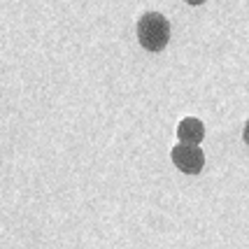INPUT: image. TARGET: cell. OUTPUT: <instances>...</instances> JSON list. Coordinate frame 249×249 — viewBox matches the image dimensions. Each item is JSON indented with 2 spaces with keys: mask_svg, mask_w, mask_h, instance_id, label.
<instances>
[{
  "mask_svg": "<svg viewBox=\"0 0 249 249\" xmlns=\"http://www.w3.org/2000/svg\"><path fill=\"white\" fill-rule=\"evenodd\" d=\"M138 40L147 52H163L170 42V23L161 12H147L138 21Z\"/></svg>",
  "mask_w": 249,
  "mask_h": 249,
  "instance_id": "6da1fadb",
  "label": "cell"
},
{
  "mask_svg": "<svg viewBox=\"0 0 249 249\" xmlns=\"http://www.w3.org/2000/svg\"><path fill=\"white\" fill-rule=\"evenodd\" d=\"M173 163L177 165V170H182L186 175H198L205 165V154L200 147H191V144H177L173 147L170 154Z\"/></svg>",
  "mask_w": 249,
  "mask_h": 249,
  "instance_id": "7a4b0ae2",
  "label": "cell"
},
{
  "mask_svg": "<svg viewBox=\"0 0 249 249\" xmlns=\"http://www.w3.org/2000/svg\"><path fill=\"white\" fill-rule=\"evenodd\" d=\"M177 138H179V144L198 147V144L203 142V138H205V126H203V121L196 119V117L182 119L179 126H177Z\"/></svg>",
  "mask_w": 249,
  "mask_h": 249,
  "instance_id": "3957f363",
  "label": "cell"
},
{
  "mask_svg": "<svg viewBox=\"0 0 249 249\" xmlns=\"http://www.w3.org/2000/svg\"><path fill=\"white\" fill-rule=\"evenodd\" d=\"M242 140H245V144L249 147V119H247V124H245V130H242Z\"/></svg>",
  "mask_w": 249,
  "mask_h": 249,
  "instance_id": "277c9868",
  "label": "cell"
}]
</instances>
